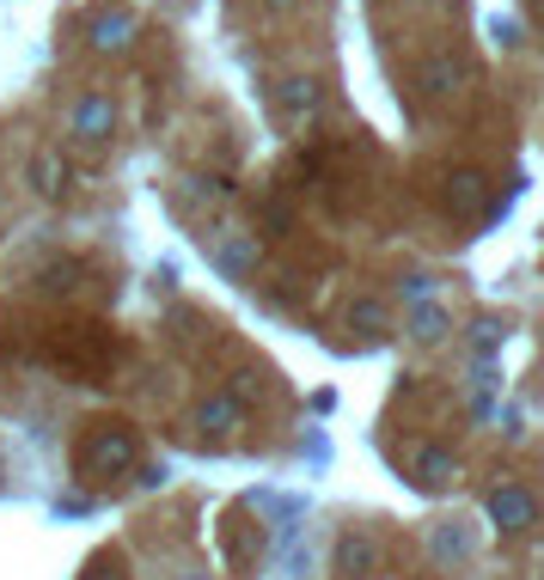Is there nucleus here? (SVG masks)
Listing matches in <instances>:
<instances>
[{
	"label": "nucleus",
	"instance_id": "f257e3e1",
	"mask_svg": "<svg viewBox=\"0 0 544 580\" xmlns=\"http://www.w3.org/2000/svg\"><path fill=\"white\" fill-rule=\"evenodd\" d=\"M135 458H141V446H135V434H129V427L98 422L93 434L80 440L74 471L86 476V483H110V476H129V471H135Z\"/></svg>",
	"mask_w": 544,
	"mask_h": 580
},
{
	"label": "nucleus",
	"instance_id": "f03ea898",
	"mask_svg": "<svg viewBox=\"0 0 544 580\" xmlns=\"http://www.w3.org/2000/svg\"><path fill=\"white\" fill-rule=\"evenodd\" d=\"M208 251H215V263H220V275H251L257 269V257H264V244H257V232H245V227H215L208 232Z\"/></svg>",
	"mask_w": 544,
	"mask_h": 580
},
{
	"label": "nucleus",
	"instance_id": "7ed1b4c3",
	"mask_svg": "<svg viewBox=\"0 0 544 580\" xmlns=\"http://www.w3.org/2000/svg\"><path fill=\"white\" fill-rule=\"evenodd\" d=\"M489 519L501 532H527V525H539V502L520 483H501V488H489Z\"/></svg>",
	"mask_w": 544,
	"mask_h": 580
},
{
	"label": "nucleus",
	"instance_id": "20e7f679",
	"mask_svg": "<svg viewBox=\"0 0 544 580\" xmlns=\"http://www.w3.org/2000/svg\"><path fill=\"white\" fill-rule=\"evenodd\" d=\"M440 196H447L452 214H489V183H483V171L459 166L440 178Z\"/></svg>",
	"mask_w": 544,
	"mask_h": 580
},
{
	"label": "nucleus",
	"instance_id": "39448f33",
	"mask_svg": "<svg viewBox=\"0 0 544 580\" xmlns=\"http://www.w3.org/2000/svg\"><path fill=\"white\" fill-rule=\"evenodd\" d=\"M110 129H117V110H110V98H105V92H86V98L74 105V135L86 141V147H105Z\"/></svg>",
	"mask_w": 544,
	"mask_h": 580
},
{
	"label": "nucleus",
	"instance_id": "423d86ee",
	"mask_svg": "<svg viewBox=\"0 0 544 580\" xmlns=\"http://www.w3.org/2000/svg\"><path fill=\"white\" fill-rule=\"evenodd\" d=\"M318 105H325V92H318V80H312V74H294V80H281V86H276V110L288 122H312V117H318Z\"/></svg>",
	"mask_w": 544,
	"mask_h": 580
},
{
	"label": "nucleus",
	"instance_id": "0eeeda50",
	"mask_svg": "<svg viewBox=\"0 0 544 580\" xmlns=\"http://www.w3.org/2000/svg\"><path fill=\"white\" fill-rule=\"evenodd\" d=\"M196 422H203L208 434H239V427H245V403H239V397H227V391H215V397H203Z\"/></svg>",
	"mask_w": 544,
	"mask_h": 580
},
{
	"label": "nucleus",
	"instance_id": "6e6552de",
	"mask_svg": "<svg viewBox=\"0 0 544 580\" xmlns=\"http://www.w3.org/2000/svg\"><path fill=\"white\" fill-rule=\"evenodd\" d=\"M129 37H135V19H129V13H98L93 25H86V44H93L98 56H110V49H129Z\"/></svg>",
	"mask_w": 544,
	"mask_h": 580
},
{
	"label": "nucleus",
	"instance_id": "1a4fd4ad",
	"mask_svg": "<svg viewBox=\"0 0 544 580\" xmlns=\"http://www.w3.org/2000/svg\"><path fill=\"white\" fill-rule=\"evenodd\" d=\"M416 86H422V98H452V92H459V61H452V56H428L416 68Z\"/></svg>",
	"mask_w": 544,
	"mask_h": 580
},
{
	"label": "nucleus",
	"instance_id": "9d476101",
	"mask_svg": "<svg viewBox=\"0 0 544 580\" xmlns=\"http://www.w3.org/2000/svg\"><path fill=\"white\" fill-rule=\"evenodd\" d=\"M337 568H342V575H374V568H379V544H374V537H342V544H337Z\"/></svg>",
	"mask_w": 544,
	"mask_h": 580
},
{
	"label": "nucleus",
	"instance_id": "9b49d317",
	"mask_svg": "<svg viewBox=\"0 0 544 580\" xmlns=\"http://www.w3.org/2000/svg\"><path fill=\"white\" fill-rule=\"evenodd\" d=\"M62 183H68L62 153H56V147H44V153L32 159V190H37V196H62Z\"/></svg>",
	"mask_w": 544,
	"mask_h": 580
},
{
	"label": "nucleus",
	"instance_id": "f8f14e48",
	"mask_svg": "<svg viewBox=\"0 0 544 580\" xmlns=\"http://www.w3.org/2000/svg\"><path fill=\"white\" fill-rule=\"evenodd\" d=\"M404 330L416 336V342H440V336L452 330V318H447V312H440L435 300H422L416 312H410V324H404Z\"/></svg>",
	"mask_w": 544,
	"mask_h": 580
},
{
	"label": "nucleus",
	"instance_id": "ddd939ff",
	"mask_svg": "<svg viewBox=\"0 0 544 580\" xmlns=\"http://www.w3.org/2000/svg\"><path fill=\"white\" fill-rule=\"evenodd\" d=\"M416 476H422L428 488H447L452 476H459V458L440 452V446H428V452H416Z\"/></svg>",
	"mask_w": 544,
	"mask_h": 580
},
{
	"label": "nucleus",
	"instance_id": "4468645a",
	"mask_svg": "<svg viewBox=\"0 0 544 580\" xmlns=\"http://www.w3.org/2000/svg\"><path fill=\"white\" fill-rule=\"evenodd\" d=\"M80 263H44V275H37V288L49 293V300H68V293H80Z\"/></svg>",
	"mask_w": 544,
	"mask_h": 580
},
{
	"label": "nucleus",
	"instance_id": "2eb2a0df",
	"mask_svg": "<svg viewBox=\"0 0 544 580\" xmlns=\"http://www.w3.org/2000/svg\"><path fill=\"white\" fill-rule=\"evenodd\" d=\"M349 324H355V330H386V300H374V293L349 300Z\"/></svg>",
	"mask_w": 544,
	"mask_h": 580
},
{
	"label": "nucleus",
	"instance_id": "dca6fc26",
	"mask_svg": "<svg viewBox=\"0 0 544 580\" xmlns=\"http://www.w3.org/2000/svg\"><path fill=\"white\" fill-rule=\"evenodd\" d=\"M471 336H477V349H496L501 336H508V324H501V318H477V324H471Z\"/></svg>",
	"mask_w": 544,
	"mask_h": 580
},
{
	"label": "nucleus",
	"instance_id": "f3484780",
	"mask_svg": "<svg viewBox=\"0 0 544 580\" xmlns=\"http://www.w3.org/2000/svg\"><path fill=\"white\" fill-rule=\"evenodd\" d=\"M435 556H466V537H459V532H440V537H435Z\"/></svg>",
	"mask_w": 544,
	"mask_h": 580
},
{
	"label": "nucleus",
	"instance_id": "a211bd4d",
	"mask_svg": "<svg viewBox=\"0 0 544 580\" xmlns=\"http://www.w3.org/2000/svg\"><path fill=\"white\" fill-rule=\"evenodd\" d=\"M489 31H496V44H501V49H513V44H520V25H513V19H496Z\"/></svg>",
	"mask_w": 544,
	"mask_h": 580
},
{
	"label": "nucleus",
	"instance_id": "6ab92c4d",
	"mask_svg": "<svg viewBox=\"0 0 544 580\" xmlns=\"http://www.w3.org/2000/svg\"><path fill=\"white\" fill-rule=\"evenodd\" d=\"M404 293H416V300H428V293H435V275H404Z\"/></svg>",
	"mask_w": 544,
	"mask_h": 580
},
{
	"label": "nucleus",
	"instance_id": "aec40b11",
	"mask_svg": "<svg viewBox=\"0 0 544 580\" xmlns=\"http://www.w3.org/2000/svg\"><path fill=\"white\" fill-rule=\"evenodd\" d=\"M264 7H269V13H294L300 0H264Z\"/></svg>",
	"mask_w": 544,
	"mask_h": 580
},
{
	"label": "nucleus",
	"instance_id": "412c9836",
	"mask_svg": "<svg viewBox=\"0 0 544 580\" xmlns=\"http://www.w3.org/2000/svg\"><path fill=\"white\" fill-rule=\"evenodd\" d=\"M86 580H117V575H105V568H93V575H86Z\"/></svg>",
	"mask_w": 544,
	"mask_h": 580
}]
</instances>
